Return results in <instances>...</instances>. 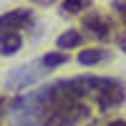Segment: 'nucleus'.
<instances>
[{"instance_id":"nucleus-3","label":"nucleus","mask_w":126,"mask_h":126,"mask_svg":"<svg viewBox=\"0 0 126 126\" xmlns=\"http://www.w3.org/2000/svg\"><path fill=\"white\" fill-rule=\"evenodd\" d=\"M33 23H35V18L28 8H15L10 13H5L3 20H0V25L8 30H25V28H33Z\"/></svg>"},{"instance_id":"nucleus-10","label":"nucleus","mask_w":126,"mask_h":126,"mask_svg":"<svg viewBox=\"0 0 126 126\" xmlns=\"http://www.w3.org/2000/svg\"><path fill=\"white\" fill-rule=\"evenodd\" d=\"M113 10H116V15L124 20V25H126V0H113Z\"/></svg>"},{"instance_id":"nucleus-4","label":"nucleus","mask_w":126,"mask_h":126,"mask_svg":"<svg viewBox=\"0 0 126 126\" xmlns=\"http://www.w3.org/2000/svg\"><path fill=\"white\" fill-rule=\"evenodd\" d=\"M83 28H86V33H91L98 40H106L111 35V23L103 15H98V13H88L86 20H83Z\"/></svg>"},{"instance_id":"nucleus-8","label":"nucleus","mask_w":126,"mask_h":126,"mask_svg":"<svg viewBox=\"0 0 126 126\" xmlns=\"http://www.w3.org/2000/svg\"><path fill=\"white\" fill-rule=\"evenodd\" d=\"M91 5V0H63V15H76L81 10H86Z\"/></svg>"},{"instance_id":"nucleus-7","label":"nucleus","mask_w":126,"mask_h":126,"mask_svg":"<svg viewBox=\"0 0 126 126\" xmlns=\"http://www.w3.org/2000/svg\"><path fill=\"white\" fill-rule=\"evenodd\" d=\"M81 43V33L78 30H66L63 35H58V40H56V46L61 48V50H68V48H76Z\"/></svg>"},{"instance_id":"nucleus-11","label":"nucleus","mask_w":126,"mask_h":126,"mask_svg":"<svg viewBox=\"0 0 126 126\" xmlns=\"http://www.w3.org/2000/svg\"><path fill=\"white\" fill-rule=\"evenodd\" d=\"M101 126H126V121H124V119H113V121H109V124H101Z\"/></svg>"},{"instance_id":"nucleus-2","label":"nucleus","mask_w":126,"mask_h":126,"mask_svg":"<svg viewBox=\"0 0 126 126\" xmlns=\"http://www.w3.org/2000/svg\"><path fill=\"white\" fill-rule=\"evenodd\" d=\"M53 68H48L43 58H38L33 63H28V66H20L18 71H13L10 76L5 78V88L8 91H20V88H28V86H33V83H38L40 78L46 76V73H50Z\"/></svg>"},{"instance_id":"nucleus-9","label":"nucleus","mask_w":126,"mask_h":126,"mask_svg":"<svg viewBox=\"0 0 126 126\" xmlns=\"http://www.w3.org/2000/svg\"><path fill=\"white\" fill-rule=\"evenodd\" d=\"M43 63L48 68H58V66H63V63H68V53L66 50H53V53H46L43 56Z\"/></svg>"},{"instance_id":"nucleus-5","label":"nucleus","mask_w":126,"mask_h":126,"mask_svg":"<svg viewBox=\"0 0 126 126\" xmlns=\"http://www.w3.org/2000/svg\"><path fill=\"white\" fill-rule=\"evenodd\" d=\"M0 46H3V56H13L20 50L23 46V38H20V30H8L3 28V38H0Z\"/></svg>"},{"instance_id":"nucleus-12","label":"nucleus","mask_w":126,"mask_h":126,"mask_svg":"<svg viewBox=\"0 0 126 126\" xmlns=\"http://www.w3.org/2000/svg\"><path fill=\"white\" fill-rule=\"evenodd\" d=\"M35 3H53V0H35Z\"/></svg>"},{"instance_id":"nucleus-1","label":"nucleus","mask_w":126,"mask_h":126,"mask_svg":"<svg viewBox=\"0 0 126 126\" xmlns=\"http://www.w3.org/2000/svg\"><path fill=\"white\" fill-rule=\"evenodd\" d=\"M126 91L109 76H73L38 88L15 101L20 126H78L91 111L121 106Z\"/></svg>"},{"instance_id":"nucleus-6","label":"nucleus","mask_w":126,"mask_h":126,"mask_svg":"<svg viewBox=\"0 0 126 126\" xmlns=\"http://www.w3.org/2000/svg\"><path fill=\"white\" fill-rule=\"evenodd\" d=\"M109 58V50L106 48H86L78 53V63L81 66H96V63L106 61Z\"/></svg>"}]
</instances>
